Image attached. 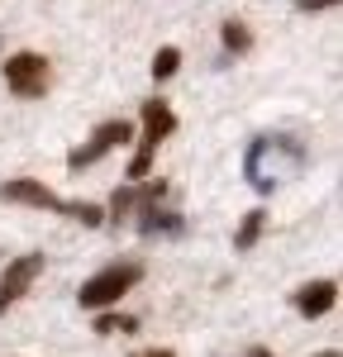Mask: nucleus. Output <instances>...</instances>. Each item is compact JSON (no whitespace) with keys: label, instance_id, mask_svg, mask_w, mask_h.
I'll use <instances>...</instances> for the list:
<instances>
[{"label":"nucleus","instance_id":"1","mask_svg":"<svg viewBox=\"0 0 343 357\" xmlns=\"http://www.w3.org/2000/svg\"><path fill=\"white\" fill-rule=\"evenodd\" d=\"M143 267L139 262H110L105 272L86 276V286L77 291V301H82V310H110L114 301H124L134 286H139Z\"/></svg>","mask_w":343,"mask_h":357},{"label":"nucleus","instance_id":"2","mask_svg":"<svg viewBox=\"0 0 343 357\" xmlns=\"http://www.w3.org/2000/svg\"><path fill=\"white\" fill-rule=\"evenodd\" d=\"M176 129V114H172L167 100H143V138H139V153L129 162V181H143L153 172V153L162 148V138Z\"/></svg>","mask_w":343,"mask_h":357},{"label":"nucleus","instance_id":"3","mask_svg":"<svg viewBox=\"0 0 343 357\" xmlns=\"http://www.w3.org/2000/svg\"><path fill=\"white\" fill-rule=\"evenodd\" d=\"M5 86H10L20 100H38V96H48V86H53V67H48V57H43V53H10V57H5Z\"/></svg>","mask_w":343,"mask_h":357},{"label":"nucleus","instance_id":"4","mask_svg":"<svg viewBox=\"0 0 343 357\" xmlns=\"http://www.w3.org/2000/svg\"><path fill=\"white\" fill-rule=\"evenodd\" d=\"M129 138H134V124H129V119H105V124H100V129H96V134H91V138L82 143V148H77V153L67 158V172H82V167H96L100 158H105V153H110V148H119V143H129Z\"/></svg>","mask_w":343,"mask_h":357},{"label":"nucleus","instance_id":"5","mask_svg":"<svg viewBox=\"0 0 343 357\" xmlns=\"http://www.w3.org/2000/svg\"><path fill=\"white\" fill-rule=\"evenodd\" d=\"M38 272H43V252H24V257H15V262L0 272V314L38 281Z\"/></svg>","mask_w":343,"mask_h":357},{"label":"nucleus","instance_id":"6","mask_svg":"<svg viewBox=\"0 0 343 357\" xmlns=\"http://www.w3.org/2000/svg\"><path fill=\"white\" fill-rule=\"evenodd\" d=\"M0 200H10V205H33V210H53V215H62V210H67V200H62V195H53L43 181H33V176L5 181V186H0Z\"/></svg>","mask_w":343,"mask_h":357},{"label":"nucleus","instance_id":"7","mask_svg":"<svg viewBox=\"0 0 343 357\" xmlns=\"http://www.w3.org/2000/svg\"><path fill=\"white\" fill-rule=\"evenodd\" d=\"M339 301V281H305L300 291H296V310L305 314V319H319V314H329Z\"/></svg>","mask_w":343,"mask_h":357},{"label":"nucleus","instance_id":"8","mask_svg":"<svg viewBox=\"0 0 343 357\" xmlns=\"http://www.w3.org/2000/svg\"><path fill=\"white\" fill-rule=\"evenodd\" d=\"M139 229H143V234H181V220H176V215H162L158 205H148Z\"/></svg>","mask_w":343,"mask_h":357},{"label":"nucleus","instance_id":"9","mask_svg":"<svg viewBox=\"0 0 343 357\" xmlns=\"http://www.w3.org/2000/svg\"><path fill=\"white\" fill-rule=\"evenodd\" d=\"M62 215H72L77 224H86V229H100L105 224V210L100 205H91V200H67V210Z\"/></svg>","mask_w":343,"mask_h":357},{"label":"nucleus","instance_id":"10","mask_svg":"<svg viewBox=\"0 0 343 357\" xmlns=\"http://www.w3.org/2000/svg\"><path fill=\"white\" fill-rule=\"evenodd\" d=\"M139 319L134 314H110V310H96V333H134Z\"/></svg>","mask_w":343,"mask_h":357},{"label":"nucleus","instance_id":"11","mask_svg":"<svg viewBox=\"0 0 343 357\" xmlns=\"http://www.w3.org/2000/svg\"><path fill=\"white\" fill-rule=\"evenodd\" d=\"M176 67H181V48H158V53H153V67H148V72H153V77H158V82H167V77H176Z\"/></svg>","mask_w":343,"mask_h":357},{"label":"nucleus","instance_id":"12","mask_svg":"<svg viewBox=\"0 0 343 357\" xmlns=\"http://www.w3.org/2000/svg\"><path fill=\"white\" fill-rule=\"evenodd\" d=\"M262 224H267V215H262V210L243 215V229H238V238H234V243H238V248H253L257 238H262Z\"/></svg>","mask_w":343,"mask_h":357},{"label":"nucleus","instance_id":"13","mask_svg":"<svg viewBox=\"0 0 343 357\" xmlns=\"http://www.w3.org/2000/svg\"><path fill=\"white\" fill-rule=\"evenodd\" d=\"M248 43H253V33H248V24L229 20V24H224V48H229V53H248Z\"/></svg>","mask_w":343,"mask_h":357},{"label":"nucleus","instance_id":"14","mask_svg":"<svg viewBox=\"0 0 343 357\" xmlns=\"http://www.w3.org/2000/svg\"><path fill=\"white\" fill-rule=\"evenodd\" d=\"M134 205H139V186H119V191L110 195V220H124Z\"/></svg>","mask_w":343,"mask_h":357},{"label":"nucleus","instance_id":"15","mask_svg":"<svg viewBox=\"0 0 343 357\" xmlns=\"http://www.w3.org/2000/svg\"><path fill=\"white\" fill-rule=\"evenodd\" d=\"M329 5H339V0H300V10H305V15H314V10H329Z\"/></svg>","mask_w":343,"mask_h":357},{"label":"nucleus","instance_id":"16","mask_svg":"<svg viewBox=\"0 0 343 357\" xmlns=\"http://www.w3.org/2000/svg\"><path fill=\"white\" fill-rule=\"evenodd\" d=\"M243 357H277V353H272V348H248Z\"/></svg>","mask_w":343,"mask_h":357},{"label":"nucleus","instance_id":"17","mask_svg":"<svg viewBox=\"0 0 343 357\" xmlns=\"http://www.w3.org/2000/svg\"><path fill=\"white\" fill-rule=\"evenodd\" d=\"M143 357H176V353H172V348H148Z\"/></svg>","mask_w":343,"mask_h":357},{"label":"nucleus","instance_id":"18","mask_svg":"<svg viewBox=\"0 0 343 357\" xmlns=\"http://www.w3.org/2000/svg\"><path fill=\"white\" fill-rule=\"evenodd\" d=\"M314 357H339V348H324V353H314Z\"/></svg>","mask_w":343,"mask_h":357}]
</instances>
